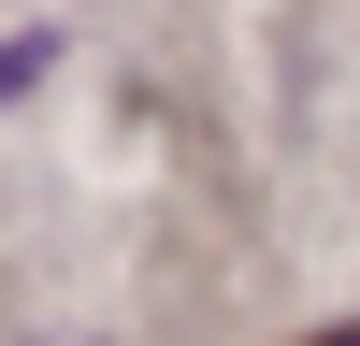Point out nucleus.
<instances>
[{
	"instance_id": "obj_2",
	"label": "nucleus",
	"mask_w": 360,
	"mask_h": 346,
	"mask_svg": "<svg viewBox=\"0 0 360 346\" xmlns=\"http://www.w3.org/2000/svg\"><path fill=\"white\" fill-rule=\"evenodd\" d=\"M317 346H360V317H346V332H317Z\"/></svg>"
},
{
	"instance_id": "obj_1",
	"label": "nucleus",
	"mask_w": 360,
	"mask_h": 346,
	"mask_svg": "<svg viewBox=\"0 0 360 346\" xmlns=\"http://www.w3.org/2000/svg\"><path fill=\"white\" fill-rule=\"evenodd\" d=\"M44 72H58L44 44H0V101H15V86H44Z\"/></svg>"
}]
</instances>
